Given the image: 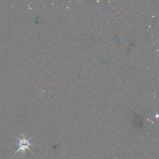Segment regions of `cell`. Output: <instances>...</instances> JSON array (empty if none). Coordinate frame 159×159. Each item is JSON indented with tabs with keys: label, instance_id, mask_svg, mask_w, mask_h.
Returning <instances> with one entry per match:
<instances>
[{
	"label": "cell",
	"instance_id": "6da1fadb",
	"mask_svg": "<svg viewBox=\"0 0 159 159\" xmlns=\"http://www.w3.org/2000/svg\"><path fill=\"white\" fill-rule=\"evenodd\" d=\"M22 139H19V137H17L16 136V139H17V140H18V143H17V145H18L19 148H18V149L16 151V152L14 153V154L12 156L15 155L17 153H18V152H21V154H22L23 156H24L25 150H29L31 153H32V151L30 150V149L29 148V147H30V145H35V144H34V143H30V140H31V139H32V137H30V138H29V139H26L25 136L23 134H22Z\"/></svg>",
	"mask_w": 159,
	"mask_h": 159
}]
</instances>
